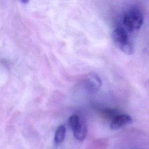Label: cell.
Wrapping results in <instances>:
<instances>
[{"instance_id": "6da1fadb", "label": "cell", "mask_w": 149, "mask_h": 149, "mask_svg": "<svg viewBox=\"0 0 149 149\" xmlns=\"http://www.w3.org/2000/svg\"><path fill=\"white\" fill-rule=\"evenodd\" d=\"M112 38L115 44L123 53L131 55L134 52V47L129 40L127 31L122 27L114 29L112 34Z\"/></svg>"}, {"instance_id": "7a4b0ae2", "label": "cell", "mask_w": 149, "mask_h": 149, "mask_svg": "<svg viewBox=\"0 0 149 149\" xmlns=\"http://www.w3.org/2000/svg\"><path fill=\"white\" fill-rule=\"evenodd\" d=\"M143 23V15L137 9H132L125 13L123 17L125 27L130 31L139 30Z\"/></svg>"}, {"instance_id": "3957f363", "label": "cell", "mask_w": 149, "mask_h": 149, "mask_svg": "<svg viewBox=\"0 0 149 149\" xmlns=\"http://www.w3.org/2000/svg\"><path fill=\"white\" fill-rule=\"evenodd\" d=\"M84 84L86 88L90 91H97L101 87L102 81L97 73L91 72L86 76Z\"/></svg>"}, {"instance_id": "277c9868", "label": "cell", "mask_w": 149, "mask_h": 149, "mask_svg": "<svg viewBox=\"0 0 149 149\" xmlns=\"http://www.w3.org/2000/svg\"><path fill=\"white\" fill-rule=\"evenodd\" d=\"M132 122L131 117L128 115H118L114 117L112 119L110 128L112 130H117L122 127Z\"/></svg>"}, {"instance_id": "5b68a950", "label": "cell", "mask_w": 149, "mask_h": 149, "mask_svg": "<svg viewBox=\"0 0 149 149\" xmlns=\"http://www.w3.org/2000/svg\"><path fill=\"white\" fill-rule=\"evenodd\" d=\"M87 131V128L86 124L82 122H79L78 125L73 130L74 137L77 140L82 141L86 137Z\"/></svg>"}, {"instance_id": "8992f818", "label": "cell", "mask_w": 149, "mask_h": 149, "mask_svg": "<svg viewBox=\"0 0 149 149\" xmlns=\"http://www.w3.org/2000/svg\"><path fill=\"white\" fill-rule=\"evenodd\" d=\"M66 134V129L64 126H59L55 131L54 140L56 143L60 144L64 140Z\"/></svg>"}, {"instance_id": "52a82bcc", "label": "cell", "mask_w": 149, "mask_h": 149, "mask_svg": "<svg viewBox=\"0 0 149 149\" xmlns=\"http://www.w3.org/2000/svg\"><path fill=\"white\" fill-rule=\"evenodd\" d=\"M79 118L77 115H72L69 120V124L72 129V131L76 128V127L78 125L79 123Z\"/></svg>"}, {"instance_id": "ba28073f", "label": "cell", "mask_w": 149, "mask_h": 149, "mask_svg": "<svg viewBox=\"0 0 149 149\" xmlns=\"http://www.w3.org/2000/svg\"><path fill=\"white\" fill-rule=\"evenodd\" d=\"M19 1H20L22 2H23L24 3H27L29 2V0H19Z\"/></svg>"}, {"instance_id": "9c48e42d", "label": "cell", "mask_w": 149, "mask_h": 149, "mask_svg": "<svg viewBox=\"0 0 149 149\" xmlns=\"http://www.w3.org/2000/svg\"><path fill=\"white\" fill-rule=\"evenodd\" d=\"M148 83H149V80H148Z\"/></svg>"}]
</instances>
